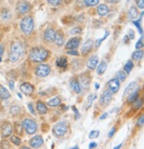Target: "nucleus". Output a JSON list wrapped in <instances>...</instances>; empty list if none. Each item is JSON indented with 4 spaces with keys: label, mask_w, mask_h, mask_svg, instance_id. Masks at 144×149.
<instances>
[{
    "label": "nucleus",
    "mask_w": 144,
    "mask_h": 149,
    "mask_svg": "<svg viewBox=\"0 0 144 149\" xmlns=\"http://www.w3.org/2000/svg\"><path fill=\"white\" fill-rule=\"evenodd\" d=\"M137 16H138V12H137L136 8L134 7V6H132V7L129 9V11H128V17L131 20L134 21L135 18H137Z\"/></svg>",
    "instance_id": "5701e85b"
},
{
    "label": "nucleus",
    "mask_w": 144,
    "mask_h": 149,
    "mask_svg": "<svg viewBox=\"0 0 144 149\" xmlns=\"http://www.w3.org/2000/svg\"><path fill=\"white\" fill-rule=\"evenodd\" d=\"M142 105V99L141 98H136L134 101V106L136 108V109H139V108H141Z\"/></svg>",
    "instance_id": "c9c22d12"
},
{
    "label": "nucleus",
    "mask_w": 144,
    "mask_h": 149,
    "mask_svg": "<svg viewBox=\"0 0 144 149\" xmlns=\"http://www.w3.org/2000/svg\"><path fill=\"white\" fill-rule=\"evenodd\" d=\"M80 82L84 88H87L89 86V79H86L85 76H81L80 77Z\"/></svg>",
    "instance_id": "473e14b6"
},
{
    "label": "nucleus",
    "mask_w": 144,
    "mask_h": 149,
    "mask_svg": "<svg viewBox=\"0 0 144 149\" xmlns=\"http://www.w3.org/2000/svg\"><path fill=\"white\" fill-rule=\"evenodd\" d=\"M95 88H96V89H98V88H100V85H99L98 83H97V84H95Z\"/></svg>",
    "instance_id": "052dcab7"
},
{
    "label": "nucleus",
    "mask_w": 144,
    "mask_h": 149,
    "mask_svg": "<svg viewBox=\"0 0 144 149\" xmlns=\"http://www.w3.org/2000/svg\"><path fill=\"white\" fill-rule=\"evenodd\" d=\"M51 72L50 66L47 64H39L36 69V74L38 77H46Z\"/></svg>",
    "instance_id": "423d86ee"
},
{
    "label": "nucleus",
    "mask_w": 144,
    "mask_h": 149,
    "mask_svg": "<svg viewBox=\"0 0 144 149\" xmlns=\"http://www.w3.org/2000/svg\"><path fill=\"white\" fill-rule=\"evenodd\" d=\"M9 85H10V88H12V89H14V82L12 80H10L9 81Z\"/></svg>",
    "instance_id": "603ef678"
},
{
    "label": "nucleus",
    "mask_w": 144,
    "mask_h": 149,
    "mask_svg": "<svg viewBox=\"0 0 144 149\" xmlns=\"http://www.w3.org/2000/svg\"><path fill=\"white\" fill-rule=\"evenodd\" d=\"M111 99H112V94L109 90H106L101 95V99H100V104L101 105H108L110 102L111 101Z\"/></svg>",
    "instance_id": "6e6552de"
},
{
    "label": "nucleus",
    "mask_w": 144,
    "mask_h": 149,
    "mask_svg": "<svg viewBox=\"0 0 144 149\" xmlns=\"http://www.w3.org/2000/svg\"><path fill=\"white\" fill-rule=\"evenodd\" d=\"M20 149H30V148H29V147H27V146H22V147H21Z\"/></svg>",
    "instance_id": "bf43d9fd"
},
{
    "label": "nucleus",
    "mask_w": 144,
    "mask_h": 149,
    "mask_svg": "<svg viewBox=\"0 0 144 149\" xmlns=\"http://www.w3.org/2000/svg\"><path fill=\"white\" fill-rule=\"evenodd\" d=\"M133 68H134V63H133L132 61H128V62L125 63V72H126L127 73H130Z\"/></svg>",
    "instance_id": "c756f323"
},
{
    "label": "nucleus",
    "mask_w": 144,
    "mask_h": 149,
    "mask_svg": "<svg viewBox=\"0 0 144 149\" xmlns=\"http://www.w3.org/2000/svg\"><path fill=\"white\" fill-rule=\"evenodd\" d=\"M54 41L58 46H62L64 43V37L61 32H56L54 37Z\"/></svg>",
    "instance_id": "4be33fe9"
},
{
    "label": "nucleus",
    "mask_w": 144,
    "mask_h": 149,
    "mask_svg": "<svg viewBox=\"0 0 144 149\" xmlns=\"http://www.w3.org/2000/svg\"><path fill=\"white\" fill-rule=\"evenodd\" d=\"M10 113L12 115H17V114H19V113H20V107L17 106V105L12 106L11 109H10Z\"/></svg>",
    "instance_id": "7c9ffc66"
},
{
    "label": "nucleus",
    "mask_w": 144,
    "mask_h": 149,
    "mask_svg": "<svg viewBox=\"0 0 144 149\" xmlns=\"http://www.w3.org/2000/svg\"><path fill=\"white\" fill-rule=\"evenodd\" d=\"M107 117H108V113H105L102 114V115L100 117V120H104V119H106Z\"/></svg>",
    "instance_id": "5fc2aeb1"
},
{
    "label": "nucleus",
    "mask_w": 144,
    "mask_h": 149,
    "mask_svg": "<svg viewBox=\"0 0 144 149\" xmlns=\"http://www.w3.org/2000/svg\"><path fill=\"white\" fill-rule=\"evenodd\" d=\"M99 62V58L97 56H91L89 59H88V62H87V67L91 70H94L97 66V63Z\"/></svg>",
    "instance_id": "2eb2a0df"
},
{
    "label": "nucleus",
    "mask_w": 144,
    "mask_h": 149,
    "mask_svg": "<svg viewBox=\"0 0 144 149\" xmlns=\"http://www.w3.org/2000/svg\"><path fill=\"white\" fill-rule=\"evenodd\" d=\"M28 108H29V110H30V112L33 114V115H36V113H35V111H34V107H33V104H28Z\"/></svg>",
    "instance_id": "49530a36"
},
{
    "label": "nucleus",
    "mask_w": 144,
    "mask_h": 149,
    "mask_svg": "<svg viewBox=\"0 0 144 149\" xmlns=\"http://www.w3.org/2000/svg\"><path fill=\"white\" fill-rule=\"evenodd\" d=\"M138 96H139V89L135 88V90H134L132 93L130 94V96L128 97V99H127L128 103H133L138 97Z\"/></svg>",
    "instance_id": "a878e982"
},
{
    "label": "nucleus",
    "mask_w": 144,
    "mask_h": 149,
    "mask_svg": "<svg viewBox=\"0 0 144 149\" xmlns=\"http://www.w3.org/2000/svg\"><path fill=\"white\" fill-rule=\"evenodd\" d=\"M48 56V51L43 47H35L30 53V59L34 62H44Z\"/></svg>",
    "instance_id": "f257e3e1"
},
{
    "label": "nucleus",
    "mask_w": 144,
    "mask_h": 149,
    "mask_svg": "<svg viewBox=\"0 0 144 149\" xmlns=\"http://www.w3.org/2000/svg\"><path fill=\"white\" fill-rule=\"evenodd\" d=\"M99 131L97 130H92L89 134V139H97L99 137Z\"/></svg>",
    "instance_id": "e433bc0d"
},
{
    "label": "nucleus",
    "mask_w": 144,
    "mask_h": 149,
    "mask_svg": "<svg viewBox=\"0 0 144 149\" xmlns=\"http://www.w3.org/2000/svg\"><path fill=\"white\" fill-rule=\"evenodd\" d=\"M125 78H126V75L124 72H119L116 73V79L120 80V81H125Z\"/></svg>",
    "instance_id": "f704fd0d"
},
{
    "label": "nucleus",
    "mask_w": 144,
    "mask_h": 149,
    "mask_svg": "<svg viewBox=\"0 0 144 149\" xmlns=\"http://www.w3.org/2000/svg\"><path fill=\"white\" fill-rule=\"evenodd\" d=\"M47 2L52 6H59L61 2V0H47Z\"/></svg>",
    "instance_id": "ea45409f"
},
{
    "label": "nucleus",
    "mask_w": 144,
    "mask_h": 149,
    "mask_svg": "<svg viewBox=\"0 0 144 149\" xmlns=\"http://www.w3.org/2000/svg\"><path fill=\"white\" fill-rule=\"evenodd\" d=\"M21 127L25 130V131L29 135L34 134L37 130V125L36 123V121H34L31 119H28V118H26L22 120Z\"/></svg>",
    "instance_id": "39448f33"
},
{
    "label": "nucleus",
    "mask_w": 144,
    "mask_h": 149,
    "mask_svg": "<svg viewBox=\"0 0 144 149\" xmlns=\"http://www.w3.org/2000/svg\"><path fill=\"white\" fill-rule=\"evenodd\" d=\"M129 36H130V38H131V39H133V38H134V31H131L130 33H129Z\"/></svg>",
    "instance_id": "6e6d98bb"
},
{
    "label": "nucleus",
    "mask_w": 144,
    "mask_h": 149,
    "mask_svg": "<svg viewBox=\"0 0 144 149\" xmlns=\"http://www.w3.org/2000/svg\"><path fill=\"white\" fill-rule=\"evenodd\" d=\"M1 17H2V19H3V20H5V21L9 20V19H10V17H11V13H10L9 10H7V9L3 10V11H2V13H1Z\"/></svg>",
    "instance_id": "c85d7f7f"
},
{
    "label": "nucleus",
    "mask_w": 144,
    "mask_h": 149,
    "mask_svg": "<svg viewBox=\"0 0 144 149\" xmlns=\"http://www.w3.org/2000/svg\"><path fill=\"white\" fill-rule=\"evenodd\" d=\"M72 109H73L74 113H75V115H76V119H78V118H79V113H78L77 109H76V108L75 106H72Z\"/></svg>",
    "instance_id": "de8ad7c7"
},
{
    "label": "nucleus",
    "mask_w": 144,
    "mask_h": 149,
    "mask_svg": "<svg viewBox=\"0 0 144 149\" xmlns=\"http://www.w3.org/2000/svg\"><path fill=\"white\" fill-rule=\"evenodd\" d=\"M96 98V95L93 94V95H91V96H89L88 97V105L86 107V109H88V108L92 105V103H93V101Z\"/></svg>",
    "instance_id": "4c0bfd02"
},
{
    "label": "nucleus",
    "mask_w": 144,
    "mask_h": 149,
    "mask_svg": "<svg viewBox=\"0 0 144 149\" xmlns=\"http://www.w3.org/2000/svg\"><path fill=\"white\" fill-rule=\"evenodd\" d=\"M11 97L10 92L2 85H0V98L2 99H8Z\"/></svg>",
    "instance_id": "f3484780"
},
{
    "label": "nucleus",
    "mask_w": 144,
    "mask_h": 149,
    "mask_svg": "<svg viewBox=\"0 0 144 149\" xmlns=\"http://www.w3.org/2000/svg\"><path fill=\"white\" fill-rule=\"evenodd\" d=\"M17 10L20 13L24 15V13H28L30 10V6L27 2H20L17 6Z\"/></svg>",
    "instance_id": "ddd939ff"
},
{
    "label": "nucleus",
    "mask_w": 144,
    "mask_h": 149,
    "mask_svg": "<svg viewBox=\"0 0 144 149\" xmlns=\"http://www.w3.org/2000/svg\"><path fill=\"white\" fill-rule=\"evenodd\" d=\"M136 85H137L136 82H131V83L127 86V88H125V92H124V96H127V95H129V94L132 93V92L135 89Z\"/></svg>",
    "instance_id": "393cba45"
},
{
    "label": "nucleus",
    "mask_w": 144,
    "mask_h": 149,
    "mask_svg": "<svg viewBox=\"0 0 144 149\" xmlns=\"http://www.w3.org/2000/svg\"><path fill=\"white\" fill-rule=\"evenodd\" d=\"M4 46L3 45H0V57H1V56L3 55V53H4Z\"/></svg>",
    "instance_id": "864d4df0"
},
{
    "label": "nucleus",
    "mask_w": 144,
    "mask_h": 149,
    "mask_svg": "<svg viewBox=\"0 0 144 149\" xmlns=\"http://www.w3.org/2000/svg\"><path fill=\"white\" fill-rule=\"evenodd\" d=\"M100 0H85V3L87 6H94L99 3Z\"/></svg>",
    "instance_id": "72a5a7b5"
},
{
    "label": "nucleus",
    "mask_w": 144,
    "mask_h": 149,
    "mask_svg": "<svg viewBox=\"0 0 144 149\" xmlns=\"http://www.w3.org/2000/svg\"><path fill=\"white\" fill-rule=\"evenodd\" d=\"M121 146H122V144H119V146H116V147H115L114 149H119V148H120Z\"/></svg>",
    "instance_id": "13d9d810"
},
{
    "label": "nucleus",
    "mask_w": 144,
    "mask_h": 149,
    "mask_svg": "<svg viewBox=\"0 0 144 149\" xmlns=\"http://www.w3.org/2000/svg\"><path fill=\"white\" fill-rule=\"evenodd\" d=\"M0 62H1V57H0Z\"/></svg>",
    "instance_id": "e2e57ef3"
},
{
    "label": "nucleus",
    "mask_w": 144,
    "mask_h": 149,
    "mask_svg": "<svg viewBox=\"0 0 144 149\" xmlns=\"http://www.w3.org/2000/svg\"><path fill=\"white\" fill-rule=\"evenodd\" d=\"M21 29L22 32L26 35H30L34 29V22L30 16H27L21 20Z\"/></svg>",
    "instance_id": "7ed1b4c3"
},
{
    "label": "nucleus",
    "mask_w": 144,
    "mask_h": 149,
    "mask_svg": "<svg viewBox=\"0 0 144 149\" xmlns=\"http://www.w3.org/2000/svg\"><path fill=\"white\" fill-rule=\"evenodd\" d=\"M119 80L117 79H112L108 82V88H109V91L113 94V93H116L119 89Z\"/></svg>",
    "instance_id": "0eeeda50"
},
{
    "label": "nucleus",
    "mask_w": 144,
    "mask_h": 149,
    "mask_svg": "<svg viewBox=\"0 0 144 149\" xmlns=\"http://www.w3.org/2000/svg\"><path fill=\"white\" fill-rule=\"evenodd\" d=\"M1 130H2V135H3V137H5V138L9 137L10 135L12 134V127L9 123H4Z\"/></svg>",
    "instance_id": "4468645a"
},
{
    "label": "nucleus",
    "mask_w": 144,
    "mask_h": 149,
    "mask_svg": "<svg viewBox=\"0 0 144 149\" xmlns=\"http://www.w3.org/2000/svg\"><path fill=\"white\" fill-rule=\"evenodd\" d=\"M55 31L54 29H47L45 31V34H44V38L46 41H54V37H55Z\"/></svg>",
    "instance_id": "dca6fc26"
},
{
    "label": "nucleus",
    "mask_w": 144,
    "mask_h": 149,
    "mask_svg": "<svg viewBox=\"0 0 144 149\" xmlns=\"http://www.w3.org/2000/svg\"><path fill=\"white\" fill-rule=\"evenodd\" d=\"M115 132H116V128H112L111 130L110 131V133L108 134V137H109V138H112V137H113V135L115 134Z\"/></svg>",
    "instance_id": "09e8293b"
},
{
    "label": "nucleus",
    "mask_w": 144,
    "mask_h": 149,
    "mask_svg": "<svg viewBox=\"0 0 144 149\" xmlns=\"http://www.w3.org/2000/svg\"><path fill=\"white\" fill-rule=\"evenodd\" d=\"M79 44H80V38H73L68 41V43L66 44V47L70 50H74L79 46Z\"/></svg>",
    "instance_id": "9b49d317"
},
{
    "label": "nucleus",
    "mask_w": 144,
    "mask_h": 149,
    "mask_svg": "<svg viewBox=\"0 0 144 149\" xmlns=\"http://www.w3.org/2000/svg\"><path fill=\"white\" fill-rule=\"evenodd\" d=\"M67 131H68V123L64 120L57 123L54 126V129H53L54 135H55V136L58 138L63 137L64 135L67 133Z\"/></svg>",
    "instance_id": "20e7f679"
},
{
    "label": "nucleus",
    "mask_w": 144,
    "mask_h": 149,
    "mask_svg": "<svg viewBox=\"0 0 144 149\" xmlns=\"http://www.w3.org/2000/svg\"><path fill=\"white\" fill-rule=\"evenodd\" d=\"M68 55H71V56H77L78 55V53L76 51H74V50H70L67 52Z\"/></svg>",
    "instance_id": "8fccbe9b"
},
{
    "label": "nucleus",
    "mask_w": 144,
    "mask_h": 149,
    "mask_svg": "<svg viewBox=\"0 0 144 149\" xmlns=\"http://www.w3.org/2000/svg\"><path fill=\"white\" fill-rule=\"evenodd\" d=\"M24 53V48L22 45L19 42H15L11 47V52L9 55V59L12 63L17 62Z\"/></svg>",
    "instance_id": "f03ea898"
},
{
    "label": "nucleus",
    "mask_w": 144,
    "mask_h": 149,
    "mask_svg": "<svg viewBox=\"0 0 144 149\" xmlns=\"http://www.w3.org/2000/svg\"><path fill=\"white\" fill-rule=\"evenodd\" d=\"M70 84V87H71V88L73 89L74 92H76V93H80V91H81L80 84L78 83L76 79H71Z\"/></svg>",
    "instance_id": "aec40b11"
},
{
    "label": "nucleus",
    "mask_w": 144,
    "mask_h": 149,
    "mask_svg": "<svg viewBox=\"0 0 144 149\" xmlns=\"http://www.w3.org/2000/svg\"><path fill=\"white\" fill-rule=\"evenodd\" d=\"M21 90L22 93H24L25 95H27V96H30V95L33 93L34 91V87L30 84V83H28V82H24L21 85Z\"/></svg>",
    "instance_id": "1a4fd4ad"
},
{
    "label": "nucleus",
    "mask_w": 144,
    "mask_h": 149,
    "mask_svg": "<svg viewBox=\"0 0 144 149\" xmlns=\"http://www.w3.org/2000/svg\"><path fill=\"white\" fill-rule=\"evenodd\" d=\"M97 146V144L95 142H92L89 144V149H94Z\"/></svg>",
    "instance_id": "3c124183"
},
{
    "label": "nucleus",
    "mask_w": 144,
    "mask_h": 149,
    "mask_svg": "<svg viewBox=\"0 0 144 149\" xmlns=\"http://www.w3.org/2000/svg\"><path fill=\"white\" fill-rule=\"evenodd\" d=\"M137 6L140 9H143V7H144V1L143 0H137Z\"/></svg>",
    "instance_id": "a18cd8bd"
},
{
    "label": "nucleus",
    "mask_w": 144,
    "mask_h": 149,
    "mask_svg": "<svg viewBox=\"0 0 144 149\" xmlns=\"http://www.w3.org/2000/svg\"><path fill=\"white\" fill-rule=\"evenodd\" d=\"M107 1L109 3H111V4H116V3L119 2V0H107Z\"/></svg>",
    "instance_id": "4d7b16f0"
},
{
    "label": "nucleus",
    "mask_w": 144,
    "mask_h": 149,
    "mask_svg": "<svg viewBox=\"0 0 144 149\" xmlns=\"http://www.w3.org/2000/svg\"><path fill=\"white\" fill-rule=\"evenodd\" d=\"M133 23L137 27V29L139 30L140 33H141V34H142V33H143V31H142L141 27V25H140V20H138V21H133Z\"/></svg>",
    "instance_id": "58836bf2"
},
{
    "label": "nucleus",
    "mask_w": 144,
    "mask_h": 149,
    "mask_svg": "<svg viewBox=\"0 0 144 149\" xmlns=\"http://www.w3.org/2000/svg\"><path fill=\"white\" fill-rule=\"evenodd\" d=\"M43 144H44V140H43V139H42L41 136H35L30 141V145L33 148H38V147H40Z\"/></svg>",
    "instance_id": "9d476101"
},
{
    "label": "nucleus",
    "mask_w": 144,
    "mask_h": 149,
    "mask_svg": "<svg viewBox=\"0 0 144 149\" xmlns=\"http://www.w3.org/2000/svg\"><path fill=\"white\" fill-rule=\"evenodd\" d=\"M107 67H108V65H107V63H106L105 62H102V63H101L99 64V66L97 67V73H98L99 75H101V74H103L104 72H106V70H107Z\"/></svg>",
    "instance_id": "b1692460"
},
{
    "label": "nucleus",
    "mask_w": 144,
    "mask_h": 149,
    "mask_svg": "<svg viewBox=\"0 0 144 149\" xmlns=\"http://www.w3.org/2000/svg\"><path fill=\"white\" fill-rule=\"evenodd\" d=\"M97 12L100 15L104 16L109 13V7L106 5H100L97 8Z\"/></svg>",
    "instance_id": "412c9836"
},
{
    "label": "nucleus",
    "mask_w": 144,
    "mask_h": 149,
    "mask_svg": "<svg viewBox=\"0 0 144 149\" xmlns=\"http://www.w3.org/2000/svg\"><path fill=\"white\" fill-rule=\"evenodd\" d=\"M81 32V29L80 28H74L70 31V33L72 35H75V34H78V33H80Z\"/></svg>",
    "instance_id": "c03bdc74"
},
{
    "label": "nucleus",
    "mask_w": 144,
    "mask_h": 149,
    "mask_svg": "<svg viewBox=\"0 0 144 149\" xmlns=\"http://www.w3.org/2000/svg\"><path fill=\"white\" fill-rule=\"evenodd\" d=\"M70 149H79V148H78V146H74V147L70 148Z\"/></svg>",
    "instance_id": "680f3d73"
},
{
    "label": "nucleus",
    "mask_w": 144,
    "mask_h": 149,
    "mask_svg": "<svg viewBox=\"0 0 144 149\" xmlns=\"http://www.w3.org/2000/svg\"><path fill=\"white\" fill-rule=\"evenodd\" d=\"M108 36H109V32L107 31V32H106V34H105V36H104L102 38H101V39H98L97 41H96V47H98L100 46V44H101V43L103 41V40H105V39L107 38V37H108Z\"/></svg>",
    "instance_id": "a19ab883"
},
{
    "label": "nucleus",
    "mask_w": 144,
    "mask_h": 149,
    "mask_svg": "<svg viewBox=\"0 0 144 149\" xmlns=\"http://www.w3.org/2000/svg\"><path fill=\"white\" fill-rule=\"evenodd\" d=\"M94 47V41H93V39H88L86 40V41L84 43L83 47H82V54L83 55H87V54L92 50V48H93Z\"/></svg>",
    "instance_id": "f8f14e48"
},
{
    "label": "nucleus",
    "mask_w": 144,
    "mask_h": 149,
    "mask_svg": "<svg viewBox=\"0 0 144 149\" xmlns=\"http://www.w3.org/2000/svg\"><path fill=\"white\" fill-rule=\"evenodd\" d=\"M143 56V51L141 50H138V51H135L133 53L132 55V58L134 60V61H140Z\"/></svg>",
    "instance_id": "bb28decb"
},
{
    "label": "nucleus",
    "mask_w": 144,
    "mask_h": 149,
    "mask_svg": "<svg viewBox=\"0 0 144 149\" xmlns=\"http://www.w3.org/2000/svg\"><path fill=\"white\" fill-rule=\"evenodd\" d=\"M57 65L59 67H61V68H63V67H66L68 65V60H67V58H65V57H60L57 60Z\"/></svg>",
    "instance_id": "cd10ccee"
},
{
    "label": "nucleus",
    "mask_w": 144,
    "mask_h": 149,
    "mask_svg": "<svg viewBox=\"0 0 144 149\" xmlns=\"http://www.w3.org/2000/svg\"><path fill=\"white\" fill-rule=\"evenodd\" d=\"M135 47H136V49H138V50H140V48H142V47H143V38H141L139 40V41L136 43Z\"/></svg>",
    "instance_id": "79ce46f5"
},
{
    "label": "nucleus",
    "mask_w": 144,
    "mask_h": 149,
    "mask_svg": "<svg viewBox=\"0 0 144 149\" xmlns=\"http://www.w3.org/2000/svg\"><path fill=\"white\" fill-rule=\"evenodd\" d=\"M143 123H144V118H143V116H141V118L138 119L136 124L138 127H141V126H143Z\"/></svg>",
    "instance_id": "37998d69"
},
{
    "label": "nucleus",
    "mask_w": 144,
    "mask_h": 149,
    "mask_svg": "<svg viewBox=\"0 0 144 149\" xmlns=\"http://www.w3.org/2000/svg\"><path fill=\"white\" fill-rule=\"evenodd\" d=\"M61 103V100L59 97H54V98H52L51 100H49L47 102V105L51 106V107H56L58 105H60Z\"/></svg>",
    "instance_id": "6ab92c4d"
},
{
    "label": "nucleus",
    "mask_w": 144,
    "mask_h": 149,
    "mask_svg": "<svg viewBox=\"0 0 144 149\" xmlns=\"http://www.w3.org/2000/svg\"><path fill=\"white\" fill-rule=\"evenodd\" d=\"M37 110L40 114H45L47 113V107L46 104L43 102H38L37 104Z\"/></svg>",
    "instance_id": "a211bd4d"
},
{
    "label": "nucleus",
    "mask_w": 144,
    "mask_h": 149,
    "mask_svg": "<svg viewBox=\"0 0 144 149\" xmlns=\"http://www.w3.org/2000/svg\"><path fill=\"white\" fill-rule=\"evenodd\" d=\"M10 140H11L12 143H14V144L16 145V146H20L21 143V139H20L19 137H17V136H12L11 139H10Z\"/></svg>",
    "instance_id": "2f4dec72"
},
{
    "label": "nucleus",
    "mask_w": 144,
    "mask_h": 149,
    "mask_svg": "<svg viewBox=\"0 0 144 149\" xmlns=\"http://www.w3.org/2000/svg\"><path fill=\"white\" fill-rule=\"evenodd\" d=\"M129 1H130V0H127V2H129Z\"/></svg>",
    "instance_id": "0e129e2a"
}]
</instances>
